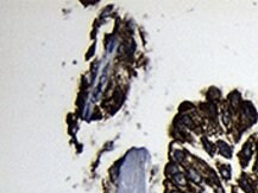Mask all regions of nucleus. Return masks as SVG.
Here are the masks:
<instances>
[{
  "instance_id": "f257e3e1",
  "label": "nucleus",
  "mask_w": 258,
  "mask_h": 193,
  "mask_svg": "<svg viewBox=\"0 0 258 193\" xmlns=\"http://www.w3.org/2000/svg\"><path fill=\"white\" fill-rule=\"evenodd\" d=\"M189 177H190L195 182H199L200 180H201V178L197 175V173H196L194 170H189Z\"/></svg>"
},
{
  "instance_id": "f03ea898",
  "label": "nucleus",
  "mask_w": 258,
  "mask_h": 193,
  "mask_svg": "<svg viewBox=\"0 0 258 193\" xmlns=\"http://www.w3.org/2000/svg\"><path fill=\"white\" fill-rule=\"evenodd\" d=\"M175 180H176L177 184H180L181 186H184V185H186V179H184L183 174H176V175H175Z\"/></svg>"
},
{
  "instance_id": "7ed1b4c3",
  "label": "nucleus",
  "mask_w": 258,
  "mask_h": 193,
  "mask_svg": "<svg viewBox=\"0 0 258 193\" xmlns=\"http://www.w3.org/2000/svg\"><path fill=\"white\" fill-rule=\"evenodd\" d=\"M173 193H180V192H173Z\"/></svg>"
}]
</instances>
